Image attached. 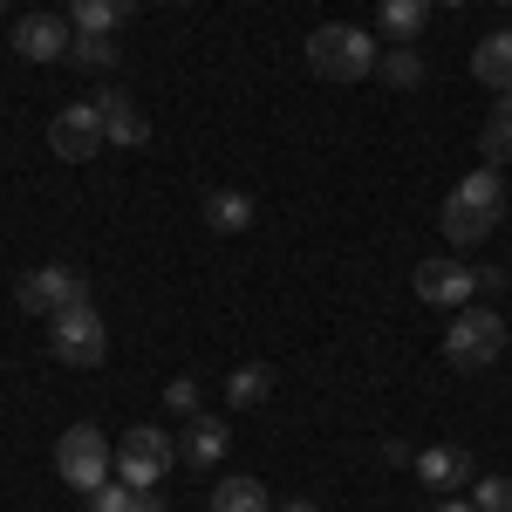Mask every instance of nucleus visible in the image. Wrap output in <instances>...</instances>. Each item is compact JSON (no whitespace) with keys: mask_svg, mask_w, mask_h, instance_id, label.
Segmentation results:
<instances>
[{"mask_svg":"<svg viewBox=\"0 0 512 512\" xmlns=\"http://www.w3.org/2000/svg\"><path fill=\"white\" fill-rule=\"evenodd\" d=\"M226 444H233V424L226 417H185V437H178V458H185V472H219V458H226Z\"/></svg>","mask_w":512,"mask_h":512,"instance_id":"obj_11","label":"nucleus"},{"mask_svg":"<svg viewBox=\"0 0 512 512\" xmlns=\"http://www.w3.org/2000/svg\"><path fill=\"white\" fill-rule=\"evenodd\" d=\"M137 14V0H69V28L76 35H117Z\"/></svg>","mask_w":512,"mask_h":512,"instance_id":"obj_14","label":"nucleus"},{"mask_svg":"<svg viewBox=\"0 0 512 512\" xmlns=\"http://www.w3.org/2000/svg\"><path fill=\"white\" fill-rule=\"evenodd\" d=\"M506 178H499V164H478V171H465L458 185H451V198H444V239L451 246H478V239L499 226V212H506Z\"/></svg>","mask_w":512,"mask_h":512,"instance_id":"obj_1","label":"nucleus"},{"mask_svg":"<svg viewBox=\"0 0 512 512\" xmlns=\"http://www.w3.org/2000/svg\"><path fill=\"white\" fill-rule=\"evenodd\" d=\"M205 226H212V233H246V226H253V198L246 192H212L205 198Z\"/></svg>","mask_w":512,"mask_h":512,"instance_id":"obj_19","label":"nucleus"},{"mask_svg":"<svg viewBox=\"0 0 512 512\" xmlns=\"http://www.w3.org/2000/svg\"><path fill=\"white\" fill-rule=\"evenodd\" d=\"M48 349H55V362H69V369H96L110 355V328L82 301V308H62V315L48 321Z\"/></svg>","mask_w":512,"mask_h":512,"instance_id":"obj_7","label":"nucleus"},{"mask_svg":"<svg viewBox=\"0 0 512 512\" xmlns=\"http://www.w3.org/2000/svg\"><path fill=\"white\" fill-rule=\"evenodd\" d=\"M226 396H233L239 410L267 403V396H274V369H260V362H246V369H233V376H226Z\"/></svg>","mask_w":512,"mask_h":512,"instance_id":"obj_21","label":"nucleus"},{"mask_svg":"<svg viewBox=\"0 0 512 512\" xmlns=\"http://www.w3.org/2000/svg\"><path fill=\"white\" fill-rule=\"evenodd\" d=\"M478 151H485V164H506V158H512V89L499 96V110H492V123L478 130Z\"/></svg>","mask_w":512,"mask_h":512,"instance_id":"obj_20","label":"nucleus"},{"mask_svg":"<svg viewBox=\"0 0 512 512\" xmlns=\"http://www.w3.org/2000/svg\"><path fill=\"white\" fill-rule=\"evenodd\" d=\"M14 301H21V315L55 321L62 308H82V301H89V280H82V267H69V260H48V267H35V274H21Z\"/></svg>","mask_w":512,"mask_h":512,"instance_id":"obj_6","label":"nucleus"},{"mask_svg":"<svg viewBox=\"0 0 512 512\" xmlns=\"http://www.w3.org/2000/svg\"><path fill=\"white\" fill-rule=\"evenodd\" d=\"M0 7H7V0H0Z\"/></svg>","mask_w":512,"mask_h":512,"instance_id":"obj_31","label":"nucleus"},{"mask_svg":"<svg viewBox=\"0 0 512 512\" xmlns=\"http://www.w3.org/2000/svg\"><path fill=\"white\" fill-rule=\"evenodd\" d=\"M103 144H110V130H103V110L96 103H69V110H55V123H48V151L62 164L96 158Z\"/></svg>","mask_w":512,"mask_h":512,"instance_id":"obj_8","label":"nucleus"},{"mask_svg":"<svg viewBox=\"0 0 512 512\" xmlns=\"http://www.w3.org/2000/svg\"><path fill=\"white\" fill-rule=\"evenodd\" d=\"M130 512H164V499H158V492H137V499H130Z\"/></svg>","mask_w":512,"mask_h":512,"instance_id":"obj_26","label":"nucleus"},{"mask_svg":"<svg viewBox=\"0 0 512 512\" xmlns=\"http://www.w3.org/2000/svg\"><path fill=\"white\" fill-rule=\"evenodd\" d=\"M274 512H321L315 499H287V506H274Z\"/></svg>","mask_w":512,"mask_h":512,"instance_id":"obj_28","label":"nucleus"},{"mask_svg":"<svg viewBox=\"0 0 512 512\" xmlns=\"http://www.w3.org/2000/svg\"><path fill=\"white\" fill-rule=\"evenodd\" d=\"M171 465H178V437H171V431H158V424L123 431V444H117V478L130 485V492H158L164 478H171Z\"/></svg>","mask_w":512,"mask_h":512,"instance_id":"obj_5","label":"nucleus"},{"mask_svg":"<svg viewBox=\"0 0 512 512\" xmlns=\"http://www.w3.org/2000/svg\"><path fill=\"white\" fill-rule=\"evenodd\" d=\"M69 48H76V28L62 14H28L14 28V55L21 62H69Z\"/></svg>","mask_w":512,"mask_h":512,"instance_id":"obj_10","label":"nucleus"},{"mask_svg":"<svg viewBox=\"0 0 512 512\" xmlns=\"http://www.w3.org/2000/svg\"><path fill=\"white\" fill-rule=\"evenodd\" d=\"M431 512H478V506H472V499H458V492H451V499H437Z\"/></svg>","mask_w":512,"mask_h":512,"instance_id":"obj_27","label":"nucleus"},{"mask_svg":"<svg viewBox=\"0 0 512 512\" xmlns=\"http://www.w3.org/2000/svg\"><path fill=\"white\" fill-rule=\"evenodd\" d=\"M89 103L103 110V130H110V144H117V151H144V144H151V117H144L123 89H96Z\"/></svg>","mask_w":512,"mask_h":512,"instance_id":"obj_13","label":"nucleus"},{"mask_svg":"<svg viewBox=\"0 0 512 512\" xmlns=\"http://www.w3.org/2000/svg\"><path fill=\"white\" fill-rule=\"evenodd\" d=\"M376 76L390 82V89H424V55H417L410 41H390V48L376 55Z\"/></svg>","mask_w":512,"mask_h":512,"instance_id":"obj_17","label":"nucleus"},{"mask_svg":"<svg viewBox=\"0 0 512 512\" xmlns=\"http://www.w3.org/2000/svg\"><path fill=\"white\" fill-rule=\"evenodd\" d=\"M55 472L89 499V492H103L117 478V444L96 431V424H69V431L55 437Z\"/></svg>","mask_w":512,"mask_h":512,"instance_id":"obj_4","label":"nucleus"},{"mask_svg":"<svg viewBox=\"0 0 512 512\" xmlns=\"http://www.w3.org/2000/svg\"><path fill=\"white\" fill-rule=\"evenodd\" d=\"M499 7H512V0H499Z\"/></svg>","mask_w":512,"mask_h":512,"instance_id":"obj_30","label":"nucleus"},{"mask_svg":"<svg viewBox=\"0 0 512 512\" xmlns=\"http://www.w3.org/2000/svg\"><path fill=\"white\" fill-rule=\"evenodd\" d=\"M69 62H76V69H96V76H103V69H117V41H110V35H82L76 48H69Z\"/></svg>","mask_w":512,"mask_h":512,"instance_id":"obj_22","label":"nucleus"},{"mask_svg":"<svg viewBox=\"0 0 512 512\" xmlns=\"http://www.w3.org/2000/svg\"><path fill=\"white\" fill-rule=\"evenodd\" d=\"M376 55H383V41L369 35V28H355V21H328L308 35V69L321 82H362L376 76Z\"/></svg>","mask_w":512,"mask_h":512,"instance_id":"obj_2","label":"nucleus"},{"mask_svg":"<svg viewBox=\"0 0 512 512\" xmlns=\"http://www.w3.org/2000/svg\"><path fill=\"white\" fill-rule=\"evenodd\" d=\"M472 506L478 512H512V478H478V485H472Z\"/></svg>","mask_w":512,"mask_h":512,"instance_id":"obj_24","label":"nucleus"},{"mask_svg":"<svg viewBox=\"0 0 512 512\" xmlns=\"http://www.w3.org/2000/svg\"><path fill=\"white\" fill-rule=\"evenodd\" d=\"M198 403H205V390H198L192 376H178V383H164V410H171V417H198Z\"/></svg>","mask_w":512,"mask_h":512,"instance_id":"obj_23","label":"nucleus"},{"mask_svg":"<svg viewBox=\"0 0 512 512\" xmlns=\"http://www.w3.org/2000/svg\"><path fill=\"white\" fill-rule=\"evenodd\" d=\"M410 472H417L424 492L451 499V492H465V478H472V451H458V444H431V451L410 458Z\"/></svg>","mask_w":512,"mask_h":512,"instance_id":"obj_12","label":"nucleus"},{"mask_svg":"<svg viewBox=\"0 0 512 512\" xmlns=\"http://www.w3.org/2000/svg\"><path fill=\"white\" fill-rule=\"evenodd\" d=\"M478 294V267L465 260H417V301H431V308H472Z\"/></svg>","mask_w":512,"mask_h":512,"instance_id":"obj_9","label":"nucleus"},{"mask_svg":"<svg viewBox=\"0 0 512 512\" xmlns=\"http://www.w3.org/2000/svg\"><path fill=\"white\" fill-rule=\"evenodd\" d=\"M472 76L485 82V89H499V96H506V89H512V35H478Z\"/></svg>","mask_w":512,"mask_h":512,"instance_id":"obj_15","label":"nucleus"},{"mask_svg":"<svg viewBox=\"0 0 512 512\" xmlns=\"http://www.w3.org/2000/svg\"><path fill=\"white\" fill-rule=\"evenodd\" d=\"M130 499H137V492H130L123 478H110L103 492H89V512H130Z\"/></svg>","mask_w":512,"mask_h":512,"instance_id":"obj_25","label":"nucleus"},{"mask_svg":"<svg viewBox=\"0 0 512 512\" xmlns=\"http://www.w3.org/2000/svg\"><path fill=\"white\" fill-rule=\"evenodd\" d=\"M431 21V0H376V28L383 41H417Z\"/></svg>","mask_w":512,"mask_h":512,"instance_id":"obj_16","label":"nucleus"},{"mask_svg":"<svg viewBox=\"0 0 512 512\" xmlns=\"http://www.w3.org/2000/svg\"><path fill=\"white\" fill-rule=\"evenodd\" d=\"M506 342H512L506 315L472 301V308H458L451 328H444V362H451V369H492V362L506 355Z\"/></svg>","mask_w":512,"mask_h":512,"instance_id":"obj_3","label":"nucleus"},{"mask_svg":"<svg viewBox=\"0 0 512 512\" xmlns=\"http://www.w3.org/2000/svg\"><path fill=\"white\" fill-rule=\"evenodd\" d=\"M212 512H274L260 478H219L212 485Z\"/></svg>","mask_w":512,"mask_h":512,"instance_id":"obj_18","label":"nucleus"},{"mask_svg":"<svg viewBox=\"0 0 512 512\" xmlns=\"http://www.w3.org/2000/svg\"><path fill=\"white\" fill-rule=\"evenodd\" d=\"M437 7H465V0H437Z\"/></svg>","mask_w":512,"mask_h":512,"instance_id":"obj_29","label":"nucleus"}]
</instances>
